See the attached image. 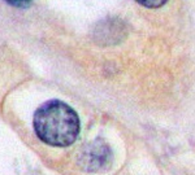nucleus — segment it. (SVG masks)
<instances>
[{"label": "nucleus", "instance_id": "nucleus-1", "mask_svg": "<svg viewBox=\"0 0 195 175\" xmlns=\"http://www.w3.org/2000/svg\"><path fill=\"white\" fill-rule=\"evenodd\" d=\"M37 136L52 147H69L80 132V118L76 110L61 100H48L34 113Z\"/></svg>", "mask_w": 195, "mask_h": 175}, {"label": "nucleus", "instance_id": "nucleus-2", "mask_svg": "<svg viewBox=\"0 0 195 175\" xmlns=\"http://www.w3.org/2000/svg\"><path fill=\"white\" fill-rule=\"evenodd\" d=\"M112 162V151L109 145L102 139L94 142L82 148L78 156V164L83 170L90 173H96L107 170Z\"/></svg>", "mask_w": 195, "mask_h": 175}, {"label": "nucleus", "instance_id": "nucleus-3", "mask_svg": "<svg viewBox=\"0 0 195 175\" xmlns=\"http://www.w3.org/2000/svg\"><path fill=\"white\" fill-rule=\"evenodd\" d=\"M126 37L125 24L119 18H107L99 22L94 30V39L103 46L115 44Z\"/></svg>", "mask_w": 195, "mask_h": 175}, {"label": "nucleus", "instance_id": "nucleus-4", "mask_svg": "<svg viewBox=\"0 0 195 175\" xmlns=\"http://www.w3.org/2000/svg\"><path fill=\"white\" fill-rule=\"evenodd\" d=\"M135 2L146 8H152V9H155V8L163 7L168 0H135Z\"/></svg>", "mask_w": 195, "mask_h": 175}, {"label": "nucleus", "instance_id": "nucleus-5", "mask_svg": "<svg viewBox=\"0 0 195 175\" xmlns=\"http://www.w3.org/2000/svg\"><path fill=\"white\" fill-rule=\"evenodd\" d=\"M4 2L16 8H29L33 4V0H4Z\"/></svg>", "mask_w": 195, "mask_h": 175}]
</instances>
